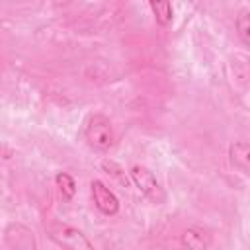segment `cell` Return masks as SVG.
I'll return each mask as SVG.
<instances>
[{"instance_id": "obj_1", "label": "cell", "mask_w": 250, "mask_h": 250, "mask_svg": "<svg viewBox=\"0 0 250 250\" xmlns=\"http://www.w3.org/2000/svg\"><path fill=\"white\" fill-rule=\"evenodd\" d=\"M84 139L90 148L98 152H105L113 145V125L107 115L92 113L84 121Z\"/></svg>"}, {"instance_id": "obj_2", "label": "cell", "mask_w": 250, "mask_h": 250, "mask_svg": "<svg viewBox=\"0 0 250 250\" xmlns=\"http://www.w3.org/2000/svg\"><path fill=\"white\" fill-rule=\"evenodd\" d=\"M129 176H131V182L135 184V188L152 203L156 205H162L166 203V191L164 188L158 184V180L154 178V174L143 166V164H133L131 170H129Z\"/></svg>"}, {"instance_id": "obj_3", "label": "cell", "mask_w": 250, "mask_h": 250, "mask_svg": "<svg viewBox=\"0 0 250 250\" xmlns=\"http://www.w3.org/2000/svg\"><path fill=\"white\" fill-rule=\"evenodd\" d=\"M49 238L57 242L59 246L70 248V250H92L94 248V244L88 240V236L82 230L70 225H62V223H55L49 227Z\"/></svg>"}, {"instance_id": "obj_4", "label": "cell", "mask_w": 250, "mask_h": 250, "mask_svg": "<svg viewBox=\"0 0 250 250\" xmlns=\"http://www.w3.org/2000/svg\"><path fill=\"white\" fill-rule=\"evenodd\" d=\"M90 193H92V201L96 205V209L107 217H113L119 213V199L117 195L102 182V180H92L90 182Z\"/></svg>"}, {"instance_id": "obj_5", "label": "cell", "mask_w": 250, "mask_h": 250, "mask_svg": "<svg viewBox=\"0 0 250 250\" xmlns=\"http://www.w3.org/2000/svg\"><path fill=\"white\" fill-rule=\"evenodd\" d=\"M4 240L14 250H33L37 246L33 230L21 223H8L4 229Z\"/></svg>"}, {"instance_id": "obj_6", "label": "cell", "mask_w": 250, "mask_h": 250, "mask_svg": "<svg viewBox=\"0 0 250 250\" xmlns=\"http://www.w3.org/2000/svg\"><path fill=\"white\" fill-rule=\"evenodd\" d=\"M229 160L230 164L240 170L244 176L250 172V145L246 141H234L229 146Z\"/></svg>"}, {"instance_id": "obj_7", "label": "cell", "mask_w": 250, "mask_h": 250, "mask_svg": "<svg viewBox=\"0 0 250 250\" xmlns=\"http://www.w3.org/2000/svg\"><path fill=\"white\" fill-rule=\"evenodd\" d=\"M180 244L186 246V248L201 250V248H207V246L211 244V238H209V234H205L201 229H188V230L182 232Z\"/></svg>"}, {"instance_id": "obj_8", "label": "cell", "mask_w": 250, "mask_h": 250, "mask_svg": "<svg viewBox=\"0 0 250 250\" xmlns=\"http://www.w3.org/2000/svg\"><path fill=\"white\" fill-rule=\"evenodd\" d=\"M150 10H152V16L156 20L158 25H168L174 18V8L170 4V0H146Z\"/></svg>"}, {"instance_id": "obj_9", "label": "cell", "mask_w": 250, "mask_h": 250, "mask_svg": "<svg viewBox=\"0 0 250 250\" xmlns=\"http://www.w3.org/2000/svg\"><path fill=\"white\" fill-rule=\"evenodd\" d=\"M234 27L238 33V39L242 41L244 47L250 45V10L248 8H240L234 20Z\"/></svg>"}, {"instance_id": "obj_10", "label": "cell", "mask_w": 250, "mask_h": 250, "mask_svg": "<svg viewBox=\"0 0 250 250\" xmlns=\"http://www.w3.org/2000/svg\"><path fill=\"white\" fill-rule=\"evenodd\" d=\"M55 184H57V188H59V191H61V195H62L64 199L70 201V199L76 195V182H74V178H72L70 174L59 172V174L55 176Z\"/></svg>"}, {"instance_id": "obj_11", "label": "cell", "mask_w": 250, "mask_h": 250, "mask_svg": "<svg viewBox=\"0 0 250 250\" xmlns=\"http://www.w3.org/2000/svg\"><path fill=\"white\" fill-rule=\"evenodd\" d=\"M102 170H105V174H109V176H113L115 180H119L123 186H127L129 184V180H127V176H125V172H123V168L117 164V162H113V160H102Z\"/></svg>"}]
</instances>
